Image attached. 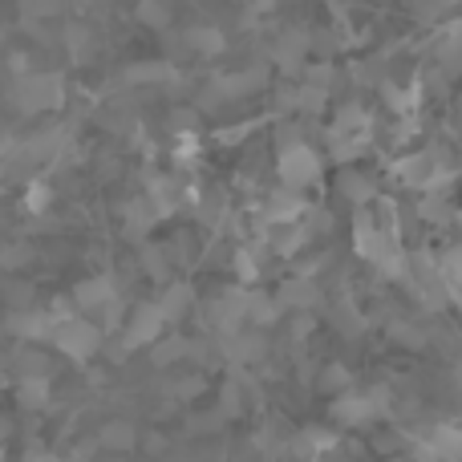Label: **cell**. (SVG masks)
<instances>
[{
	"mask_svg": "<svg viewBox=\"0 0 462 462\" xmlns=\"http://www.w3.org/2000/svg\"><path fill=\"white\" fill-rule=\"evenodd\" d=\"M187 45L203 49V53H219V49H224V32H219L216 24H199V29L187 32Z\"/></svg>",
	"mask_w": 462,
	"mask_h": 462,
	"instance_id": "obj_1",
	"label": "cell"
},
{
	"mask_svg": "<svg viewBox=\"0 0 462 462\" xmlns=\"http://www.w3.org/2000/svg\"><path fill=\"white\" fill-rule=\"evenodd\" d=\"M138 21L151 24V29H167L171 8L162 5V0H143V5H138Z\"/></svg>",
	"mask_w": 462,
	"mask_h": 462,
	"instance_id": "obj_2",
	"label": "cell"
},
{
	"mask_svg": "<svg viewBox=\"0 0 462 462\" xmlns=\"http://www.w3.org/2000/svg\"><path fill=\"white\" fill-rule=\"evenodd\" d=\"M57 8H61V0H21V13L32 16V21H45V16H53Z\"/></svg>",
	"mask_w": 462,
	"mask_h": 462,
	"instance_id": "obj_3",
	"label": "cell"
}]
</instances>
